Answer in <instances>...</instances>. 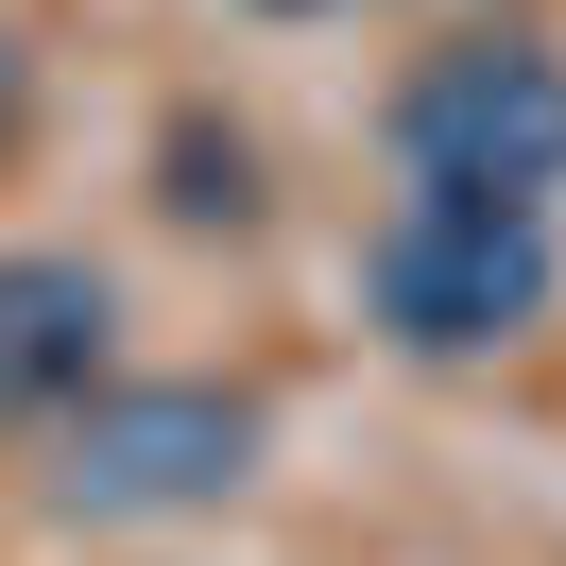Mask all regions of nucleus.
Instances as JSON below:
<instances>
[{"label": "nucleus", "mask_w": 566, "mask_h": 566, "mask_svg": "<svg viewBox=\"0 0 566 566\" xmlns=\"http://www.w3.org/2000/svg\"><path fill=\"white\" fill-rule=\"evenodd\" d=\"M258 18H326V0H258Z\"/></svg>", "instance_id": "nucleus-7"}, {"label": "nucleus", "mask_w": 566, "mask_h": 566, "mask_svg": "<svg viewBox=\"0 0 566 566\" xmlns=\"http://www.w3.org/2000/svg\"><path fill=\"white\" fill-rule=\"evenodd\" d=\"M104 378H120V292H104V258L18 241V258H0V447H52Z\"/></svg>", "instance_id": "nucleus-4"}, {"label": "nucleus", "mask_w": 566, "mask_h": 566, "mask_svg": "<svg viewBox=\"0 0 566 566\" xmlns=\"http://www.w3.org/2000/svg\"><path fill=\"white\" fill-rule=\"evenodd\" d=\"M172 223H258V155L189 120V138H172Z\"/></svg>", "instance_id": "nucleus-5"}, {"label": "nucleus", "mask_w": 566, "mask_h": 566, "mask_svg": "<svg viewBox=\"0 0 566 566\" xmlns=\"http://www.w3.org/2000/svg\"><path fill=\"white\" fill-rule=\"evenodd\" d=\"M395 172L463 207H549L566 189V52L549 35H447L395 86Z\"/></svg>", "instance_id": "nucleus-3"}, {"label": "nucleus", "mask_w": 566, "mask_h": 566, "mask_svg": "<svg viewBox=\"0 0 566 566\" xmlns=\"http://www.w3.org/2000/svg\"><path fill=\"white\" fill-rule=\"evenodd\" d=\"M18 155H35V52L0 35V172H18Z\"/></svg>", "instance_id": "nucleus-6"}, {"label": "nucleus", "mask_w": 566, "mask_h": 566, "mask_svg": "<svg viewBox=\"0 0 566 566\" xmlns=\"http://www.w3.org/2000/svg\"><path fill=\"white\" fill-rule=\"evenodd\" d=\"M258 447H275V412H258L241 378H104L70 429H52V515L86 532H155V515H207V497L258 481Z\"/></svg>", "instance_id": "nucleus-2"}, {"label": "nucleus", "mask_w": 566, "mask_h": 566, "mask_svg": "<svg viewBox=\"0 0 566 566\" xmlns=\"http://www.w3.org/2000/svg\"><path fill=\"white\" fill-rule=\"evenodd\" d=\"M566 292L549 258V207H463V189H395L378 241H360V310H378L395 360H497L532 344Z\"/></svg>", "instance_id": "nucleus-1"}]
</instances>
